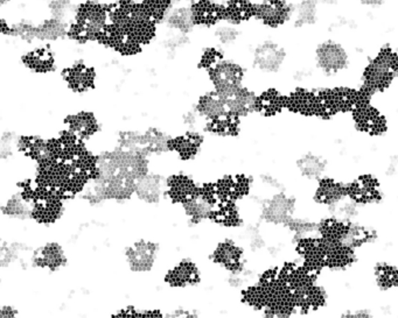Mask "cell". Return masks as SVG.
Listing matches in <instances>:
<instances>
[{
	"label": "cell",
	"mask_w": 398,
	"mask_h": 318,
	"mask_svg": "<svg viewBox=\"0 0 398 318\" xmlns=\"http://www.w3.org/2000/svg\"><path fill=\"white\" fill-rule=\"evenodd\" d=\"M110 19L109 12L106 8L96 1H88L86 4L77 6L76 11V26L79 34L84 36H96L102 34L108 26V20Z\"/></svg>",
	"instance_id": "1"
},
{
	"label": "cell",
	"mask_w": 398,
	"mask_h": 318,
	"mask_svg": "<svg viewBox=\"0 0 398 318\" xmlns=\"http://www.w3.org/2000/svg\"><path fill=\"white\" fill-rule=\"evenodd\" d=\"M315 60L318 68L327 75H335L344 72L349 65V55L345 47L334 41L326 40L317 45Z\"/></svg>",
	"instance_id": "2"
},
{
	"label": "cell",
	"mask_w": 398,
	"mask_h": 318,
	"mask_svg": "<svg viewBox=\"0 0 398 318\" xmlns=\"http://www.w3.org/2000/svg\"><path fill=\"white\" fill-rule=\"evenodd\" d=\"M286 60V50L273 40L259 42L252 54V65L264 74H276L281 70Z\"/></svg>",
	"instance_id": "3"
},
{
	"label": "cell",
	"mask_w": 398,
	"mask_h": 318,
	"mask_svg": "<svg viewBox=\"0 0 398 318\" xmlns=\"http://www.w3.org/2000/svg\"><path fill=\"white\" fill-rule=\"evenodd\" d=\"M158 251V244L146 239H141L131 244L126 247L124 253L130 271L135 273L150 272L156 264Z\"/></svg>",
	"instance_id": "4"
},
{
	"label": "cell",
	"mask_w": 398,
	"mask_h": 318,
	"mask_svg": "<svg viewBox=\"0 0 398 318\" xmlns=\"http://www.w3.org/2000/svg\"><path fill=\"white\" fill-rule=\"evenodd\" d=\"M396 76V54L382 53L369 65L364 78L369 89L381 90L388 87Z\"/></svg>",
	"instance_id": "5"
},
{
	"label": "cell",
	"mask_w": 398,
	"mask_h": 318,
	"mask_svg": "<svg viewBox=\"0 0 398 318\" xmlns=\"http://www.w3.org/2000/svg\"><path fill=\"white\" fill-rule=\"evenodd\" d=\"M217 92L223 99L228 116L230 117H242L256 110L257 96L243 85Z\"/></svg>",
	"instance_id": "6"
},
{
	"label": "cell",
	"mask_w": 398,
	"mask_h": 318,
	"mask_svg": "<svg viewBox=\"0 0 398 318\" xmlns=\"http://www.w3.org/2000/svg\"><path fill=\"white\" fill-rule=\"evenodd\" d=\"M210 80L217 91H224L242 85L244 70L234 61H217L210 67Z\"/></svg>",
	"instance_id": "7"
},
{
	"label": "cell",
	"mask_w": 398,
	"mask_h": 318,
	"mask_svg": "<svg viewBox=\"0 0 398 318\" xmlns=\"http://www.w3.org/2000/svg\"><path fill=\"white\" fill-rule=\"evenodd\" d=\"M62 76L66 85L77 95L87 94L96 83L95 70L86 63L69 65L65 69Z\"/></svg>",
	"instance_id": "8"
},
{
	"label": "cell",
	"mask_w": 398,
	"mask_h": 318,
	"mask_svg": "<svg viewBox=\"0 0 398 318\" xmlns=\"http://www.w3.org/2000/svg\"><path fill=\"white\" fill-rule=\"evenodd\" d=\"M32 260L38 268L57 272L67 264V255L59 242H47L35 251Z\"/></svg>",
	"instance_id": "9"
},
{
	"label": "cell",
	"mask_w": 398,
	"mask_h": 318,
	"mask_svg": "<svg viewBox=\"0 0 398 318\" xmlns=\"http://www.w3.org/2000/svg\"><path fill=\"white\" fill-rule=\"evenodd\" d=\"M67 132L72 133L79 140H88L99 131V123L95 114L89 111H79L66 118Z\"/></svg>",
	"instance_id": "10"
},
{
	"label": "cell",
	"mask_w": 398,
	"mask_h": 318,
	"mask_svg": "<svg viewBox=\"0 0 398 318\" xmlns=\"http://www.w3.org/2000/svg\"><path fill=\"white\" fill-rule=\"evenodd\" d=\"M167 27L177 33L186 34L197 23L195 8L190 5H178L165 13Z\"/></svg>",
	"instance_id": "11"
},
{
	"label": "cell",
	"mask_w": 398,
	"mask_h": 318,
	"mask_svg": "<svg viewBox=\"0 0 398 318\" xmlns=\"http://www.w3.org/2000/svg\"><path fill=\"white\" fill-rule=\"evenodd\" d=\"M23 62L28 70L40 75L50 74L57 65V59L50 47H38L35 50H30L23 55Z\"/></svg>",
	"instance_id": "12"
},
{
	"label": "cell",
	"mask_w": 398,
	"mask_h": 318,
	"mask_svg": "<svg viewBox=\"0 0 398 318\" xmlns=\"http://www.w3.org/2000/svg\"><path fill=\"white\" fill-rule=\"evenodd\" d=\"M254 13L269 26H279L290 18L291 10L284 0H264L255 8Z\"/></svg>",
	"instance_id": "13"
},
{
	"label": "cell",
	"mask_w": 398,
	"mask_h": 318,
	"mask_svg": "<svg viewBox=\"0 0 398 318\" xmlns=\"http://www.w3.org/2000/svg\"><path fill=\"white\" fill-rule=\"evenodd\" d=\"M135 193L141 201L155 204L158 203L163 193V182L159 175L146 174L138 178L135 186Z\"/></svg>",
	"instance_id": "14"
},
{
	"label": "cell",
	"mask_w": 398,
	"mask_h": 318,
	"mask_svg": "<svg viewBox=\"0 0 398 318\" xmlns=\"http://www.w3.org/2000/svg\"><path fill=\"white\" fill-rule=\"evenodd\" d=\"M62 203L60 200H54L52 197H45L39 200L32 209H30V216L34 218L35 222L39 224L50 225L57 222L62 215Z\"/></svg>",
	"instance_id": "15"
},
{
	"label": "cell",
	"mask_w": 398,
	"mask_h": 318,
	"mask_svg": "<svg viewBox=\"0 0 398 318\" xmlns=\"http://www.w3.org/2000/svg\"><path fill=\"white\" fill-rule=\"evenodd\" d=\"M197 112L200 117L206 118L208 120H215V119H220L228 116L223 99L217 91L206 94L199 99Z\"/></svg>",
	"instance_id": "16"
},
{
	"label": "cell",
	"mask_w": 398,
	"mask_h": 318,
	"mask_svg": "<svg viewBox=\"0 0 398 318\" xmlns=\"http://www.w3.org/2000/svg\"><path fill=\"white\" fill-rule=\"evenodd\" d=\"M291 210H292L291 201L286 198V196L278 195L273 197L272 200H270L268 204L264 206V217L270 223H281L290 216Z\"/></svg>",
	"instance_id": "17"
},
{
	"label": "cell",
	"mask_w": 398,
	"mask_h": 318,
	"mask_svg": "<svg viewBox=\"0 0 398 318\" xmlns=\"http://www.w3.org/2000/svg\"><path fill=\"white\" fill-rule=\"evenodd\" d=\"M197 279V269L190 262L177 266L173 271L167 274V282L177 287H185L187 284H194Z\"/></svg>",
	"instance_id": "18"
},
{
	"label": "cell",
	"mask_w": 398,
	"mask_h": 318,
	"mask_svg": "<svg viewBox=\"0 0 398 318\" xmlns=\"http://www.w3.org/2000/svg\"><path fill=\"white\" fill-rule=\"evenodd\" d=\"M77 5L72 0H52L48 5V12L50 18L60 20L62 23L69 25L72 20H75Z\"/></svg>",
	"instance_id": "19"
},
{
	"label": "cell",
	"mask_w": 398,
	"mask_h": 318,
	"mask_svg": "<svg viewBox=\"0 0 398 318\" xmlns=\"http://www.w3.org/2000/svg\"><path fill=\"white\" fill-rule=\"evenodd\" d=\"M297 166L303 176L308 178H317L325 171L326 163L323 158L315 154H306L298 161Z\"/></svg>",
	"instance_id": "20"
},
{
	"label": "cell",
	"mask_w": 398,
	"mask_h": 318,
	"mask_svg": "<svg viewBox=\"0 0 398 318\" xmlns=\"http://www.w3.org/2000/svg\"><path fill=\"white\" fill-rule=\"evenodd\" d=\"M342 195H344V187L335 181L323 182V184H320L317 191L319 202L326 204H335L337 202L340 201Z\"/></svg>",
	"instance_id": "21"
},
{
	"label": "cell",
	"mask_w": 398,
	"mask_h": 318,
	"mask_svg": "<svg viewBox=\"0 0 398 318\" xmlns=\"http://www.w3.org/2000/svg\"><path fill=\"white\" fill-rule=\"evenodd\" d=\"M241 250L234 242H223L215 252L217 262L226 267L237 265V262H241Z\"/></svg>",
	"instance_id": "22"
},
{
	"label": "cell",
	"mask_w": 398,
	"mask_h": 318,
	"mask_svg": "<svg viewBox=\"0 0 398 318\" xmlns=\"http://www.w3.org/2000/svg\"><path fill=\"white\" fill-rule=\"evenodd\" d=\"M30 202L23 196H12L4 205V213L8 217L13 218H20V217L30 216Z\"/></svg>",
	"instance_id": "23"
},
{
	"label": "cell",
	"mask_w": 398,
	"mask_h": 318,
	"mask_svg": "<svg viewBox=\"0 0 398 318\" xmlns=\"http://www.w3.org/2000/svg\"><path fill=\"white\" fill-rule=\"evenodd\" d=\"M296 11L297 26H308L315 23L318 11H317V3L315 1L303 0V3L297 6Z\"/></svg>",
	"instance_id": "24"
},
{
	"label": "cell",
	"mask_w": 398,
	"mask_h": 318,
	"mask_svg": "<svg viewBox=\"0 0 398 318\" xmlns=\"http://www.w3.org/2000/svg\"><path fill=\"white\" fill-rule=\"evenodd\" d=\"M239 35L241 32L234 26V23L220 26L215 32V36L221 45H229L235 43L239 40Z\"/></svg>",
	"instance_id": "25"
},
{
	"label": "cell",
	"mask_w": 398,
	"mask_h": 318,
	"mask_svg": "<svg viewBox=\"0 0 398 318\" xmlns=\"http://www.w3.org/2000/svg\"><path fill=\"white\" fill-rule=\"evenodd\" d=\"M396 274H397L396 267L388 265L379 266L376 268V277H377L379 286L386 288L396 286V280H397Z\"/></svg>",
	"instance_id": "26"
},
{
	"label": "cell",
	"mask_w": 398,
	"mask_h": 318,
	"mask_svg": "<svg viewBox=\"0 0 398 318\" xmlns=\"http://www.w3.org/2000/svg\"><path fill=\"white\" fill-rule=\"evenodd\" d=\"M19 312L12 306H1L0 307V317H17Z\"/></svg>",
	"instance_id": "27"
},
{
	"label": "cell",
	"mask_w": 398,
	"mask_h": 318,
	"mask_svg": "<svg viewBox=\"0 0 398 318\" xmlns=\"http://www.w3.org/2000/svg\"><path fill=\"white\" fill-rule=\"evenodd\" d=\"M357 1L367 8H379L386 4L388 0H357Z\"/></svg>",
	"instance_id": "28"
},
{
	"label": "cell",
	"mask_w": 398,
	"mask_h": 318,
	"mask_svg": "<svg viewBox=\"0 0 398 318\" xmlns=\"http://www.w3.org/2000/svg\"><path fill=\"white\" fill-rule=\"evenodd\" d=\"M10 3H11V0H0V8H4L5 6H8Z\"/></svg>",
	"instance_id": "29"
},
{
	"label": "cell",
	"mask_w": 398,
	"mask_h": 318,
	"mask_svg": "<svg viewBox=\"0 0 398 318\" xmlns=\"http://www.w3.org/2000/svg\"><path fill=\"white\" fill-rule=\"evenodd\" d=\"M229 1H230V0H229Z\"/></svg>",
	"instance_id": "30"
}]
</instances>
